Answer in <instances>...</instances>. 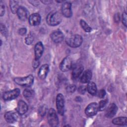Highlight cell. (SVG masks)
<instances>
[{"label": "cell", "instance_id": "cell-22", "mask_svg": "<svg viewBox=\"0 0 127 127\" xmlns=\"http://www.w3.org/2000/svg\"><path fill=\"white\" fill-rule=\"evenodd\" d=\"M23 94L24 97L28 100L32 98L34 96L35 92L34 91L31 89L26 88L23 91Z\"/></svg>", "mask_w": 127, "mask_h": 127}, {"label": "cell", "instance_id": "cell-25", "mask_svg": "<svg viewBox=\"0 0 127 127\" xmlns=\"http://www.w3.org/2000/svg\"><path fill=\"white\" fill-rule=\"evenodd\" d=\"M107 102H108V101L107 100H102L99 102V104H98L99 111H102L105 109V107L107 105Z\"/></svg>", "mask_w": 127, "mask_h": 127}, {"label": "cell", "instance_id": "cell-17", "mask_svg": "<svg viewBox=\"0 0 127 127\" xmlns=\"http://www.w3.org/2000/svg\"><path fill=\"white\" fill-rule=\"evenodd\" d=\"M92 71L89 69H87L84 71L80 78V81L83 83H88L92 78Z\"/></svg>", "mask_w": 127, "mask_h": 127}, {"label": "cell", "instance_id": "cell-34", "mask_svg": "<svg viewBox=\"0 0 127 127\" xmlns=\"http://www.w3.org/2000/svg\"><path fill=\"white\" fill-rule=\"evenodd\" d=\"M39 64V60H34V61L33 62V67H34V68H36L38 65Z\"/></svg>", "mask_w": 127, "mask_h": 127}, {"label": "cell", "instance_id": "cell-9", "mask_svg": "<svg viewBox=\"0 0 127 127\" xmlns=\"http://www.w3.org/2000/svg\"><path fill=\"white\" fill-rule=\"evenodd\" d=\"M72 66V62L70 58L65 57L64 58L60 64L59 67L60 69L64 72L69 70Z\"/></svg>", "mask_w": 127, "mask_h": 127}, {"label": "cell", "instance_id": "cell-15", "mask_svg": "<svg viewBox=\"0 0 127 127\" xmlns=\"http://www.w3.org/2000/svg\"><path fill=\"white\" fill-rule=\"evenodd\" d=\"M83 66L82 65H76L75 66L72 71L71 78L73 80H76L79 78L83 70Z\"/></svg>", "mask_w": 127, "mask_h": 127}, {"label": "cell", "instance_id": "cell-29", "mask_svg": "<svg viewBox=\"0 0 127 127\" xmlns=\"http://www.w3.org/2000/svg\"><path fill=\"white\" fill-rule=\"evenodd\" d=\"M0 31L1 33L4 36H7V30L6 29V27L4 25H3L2 23L0 24Z\"/></svg>", "mask_w": 127, "mask_h": 127}, {"label": "cell", "instance_id": "cell-31", "mask_svg": "<svg viewBox=\"0 0 127 127\" xmlns=\"http://www.w3.org/2000/svg\"><path fill=\"white\" fill-rule=\"evenodd\" d=\"M127 13L126 12H124L122 14V22L126 27H127Z\"/></svg>", "mask_w": 127, "mask_h": 127}, {"label": "cell", "instance_id": "cell-5", "mask_svg": "<svg viewBox=\"0 0 127 127\" xmlns=\"http://www.w3.org/2000/svg\"><path fill=\"white\" fill-rule=\"evenodd\" d=\"M56 106L58 113L63 116L64 113V98L61 93L58 94L57 96Z\"/></svg>", "mask_w": 127, "mask_h": 127}, {"label": "cell", "instance_id": "cell-23", "mask_svg": "<svg viewBox=\"0 0 127 127\" xmlns=\"http://www.w3.org/2000/svg\"><path fill=\"white\" fill-rule=\"evenodd\" d=\"M9 5L10 9L12 13H15L17 12V11L19 8L18 2L16 0H10Z\"/></svg>", "mask_w": 127, "mask_h": 127}, {"label": "cell", "instance_id": "cell-10", "mask_svg": "<svg viewBox=\"0 0 127 127\" xmlns=\"http://www.w3.org/2000/svg\"><path fill=\"white\" fill-rule=\"evenodd\" d=\"M118 107L117 105L115 103H111L107 108L105 115L108 118H111L116 115Z\"/></svg>", "mask_w": 127, "mask_h": 127}, {"label": "cell", "instance_id": "cell-18", "mask_svg": "<svg viewBox=\"0 0 127 127\" xmlns=\"http://www.w3.org/2000/svg\"><path fill=\"white\" fill-rule=\"evenodd\" d=\"M28 106L24 101L20 100L18 102L17 107V112L19 115H22L25 114L28 111Z\"/></svg>", "mask_w": 127, "mask_h": 127}, {"label": "cell", "instance_id": "cell-6", "mask_svg": "<svg viewBox=\"0 0 127 127\" xmlns=\"http://www.w3.org/2000/svg\"><path fill=\"white\" fill-rule=\"evenodd\" d=\"M20 93V90L18 88H15L4 92L2 95V98L5 101H10L17 98Z\"/></svg>", "mask_w": 127, "mask_h": 127}, {"label": "cell", "instance_id": "cell-33", "mask_svg": "<svg viewBox=\"0 0 127 127\" xmlns=\"http://www.w3.org/2000/svg\"><path fill=\"white\" fill-rule=\"evenodd\" d=\"M106 95V91L104 89H101L98 92V97L100 98H103Z\"/></svg>", "mask_w": 127, "mask_h": 127}, {"label": "cell", "instance_id": "cell-4", "mask_svg": "<svg viewBox=\"0 0 127 127\" xmlns=\"http://www.w3.org/2000/svg\"><path fill=\"white\" fill-rule=\"evenodd\" d=\"M48 121L51 127H57L59 124V119L56 111L51 108L48 113Z\"/></svg>", "mask_w": 127, "mask_h": 127}, {"label": "cell", "instance_id": "cell-13", "mask_svg": "<svg viewBox=\"0 0 127 127\" xmlns=\"http://www.w3.org/2000/svg\"><path fill=\"white\" fill-rule=\"evenodd\" d=\"M44 52V46L41 42H38L35 46V60H39L41 57Z\"/></svg>", "mask_w": 127, "mask_h": 127}, {"label": "cell", "instance_id": "cell-35", "mask_svg": "<svg viewBox=\"0 0 127 127\" xmlns=\"http://www.w3.org/2000/svg\"><path fill=\"white\" fill-rule=\"evenodd\" d=\"M117 20H118V21H119L120 20V16L119 15L115 16V21H116Z\"/></svg>", "mask_w": 127, "mask_h": 127}, {"label": "cell", "instance_id": "cell-2", "mask_svg": "<svg viewBox=\"0 0 127 127\" xmlns=\"http://www.w3.org/2000/svg\"><path fill=\"white\" fill-rule=\"evenodd\" d=\"M83 41L82 37L78 34H74L68 36L65 39L67 45L71 48H77L79 47Z\"/></svg>", "mask_w": 127, "mask_h": 127}, {"label": "cell", "instance_id": "cell-14", "mask_svg": "<svg viewBox=\"0 0 127 127\" xmlns=\"http://www.w3.org/2000/svg\"><path fill=\"white\" fill-rule=\"evenodd\" d=\"M41 17L39 13H35L30 15L29 17V23L32 26L38 25L41 22Z\"/></svg>", "mask_w": 127, "mask_h": 127}, {"label": "cell", "instance_id": "cell-12", "mask_svg": "<svg viewBox=\"0 0 127 127\" xmlns=\"http://www.w3.org/2000/svg\"><path fill=\"white\" fill-rule=\"evenodd\" d=\"M18 116L16 112L10 111L6 112L4 115V119L5 121L9 124L14 123L17 120Z\"/></svg>", "mask_w": 127, "mask_h": 127}, {"label": "cell", "instance_id": "cell-27", "mask_svg": "<svg viewBox=\"0 0 127 127\" xmlns=\"http://www.w3.org/2000/svg\"><path fill=\"white\" fill-rule=\"evenodd\" d=\"M76 90V86L74 84H69L66 87V90L68 93H73Z\"/></svg>", "mask_w": 127, "mask_h": 127}, {"label": "cell", "instance_id": "cell-19", "mask_svg": "<svg viewBox=\"0 0 127 127\" xmlns=\"http://www.w3.org/2000/svg\"><path fill=\"white\" fill-rule=\"evenodd\" d=\"M49 71V66L47 64L42 65L39 69L38 72V76L41 79H44L47 77V75Z\"/></svg>", "mask_w": 127, "mask_h": 127}, {"label": "cell", "instance_id": "cell-20", "mask_svg": "<svg viewBox=\"0 0 127 127\" xmlns=\"http://www.w3.org/2000/svg\"><path fill=\"white\" fill-rule=\"evenodd\" d=\"M86 90L90 94L92 95H95L97 92V88L96 84L92 81L89 82L86 87Z\"/></svg>", "mask_w": 127, "mask_h": 127}, {"label": "cell", "instance_id": "cell-16", "mask_svg": "<svg viewBox=\"0 0 127 127\" xmlns=\"http://www.w3.org/2000/svg\"><path fill=\"white\" fill-rule=\"evenodd\" d=\"M16 14L20 20L24 21L28 17V11L25 7L23 6H19L17 11Z\"/></svg>", "mask_w": 127, "mask_h": 127}, {"label": "cell", "instance_id": "cell-8", "mask_svg": "<svg viewBox=\"0 0 127 127\" xmlns=\"http://www.w3.org/2000/svg\"><path fill=\"white\" fill-rule=\"evenodd\" d=\"M62 13L65 17L69 18L72 16L71 3L69 2H64L61 8Z\"/></svg>", "mask_w": 127, "mask_h": 127}, {"label": "cell", "instance_id": "cell-30", "mask_svg": "<svg viewBox=\"0 0 127 127\" xmlns=\"http://www.w3.org/2000/svg\"><path fill=\"white\" fill-rule=\"evenodd\" d=\"M86 91V87L84 86H80L78 89V91L80 94H84Z\"/></svg>", "mask_w": 127, "mask_h": 127}, {"label": "cell", "instance_id": "cell-3", "mask_svg": "<svg viewBox=\"0 0 127 127\" xmlns=\"http://www.w3.org/2000/svg\"><path fill=\"white\" fill-rule=\"evenodd\" d=\"M14 81L19 85L30 87L33 83L34 77L32 75H29L24 77H16L14 79Z\"/></svg>", "mask_w": 127, "mask_h": 127}, {"label": "cell", "instance_id": "cell-1", "mask_svg": "<svg viewBox=\"0 0 127 127\" xmlns=\"http://www.w3.org/2000/svg\"><path fill=\"white\" fill-rule=\"evenodd\" d=\"M62 17L59 11H52L47 16L46 22L50 26H55L59 25L62 21Z\"/></svg>", "mask_w": 127, "mask_h": 127}, {"label": "cell", "instance_id": "cell-32", "mask_svg": "<svg viewBox=\"0 0 127 127\" xmlns=\"http://www.w3.org/2000/svg\"><path fill=\"white\" fill-rule=\"evenodd\" d=\"M18 34L21 36H23L24 35H25V34L26 33V32H27V30L24 27H22V28H20L19 30H18Z\"/></svg>", "mask_w": 127, "mask_h": 127}, {"label": "cell", "instance_id": "cell-11", "mask_svg": "<svg viewBox=\"0 0 127 127\" xmlns=\"http://www.w3.org/2000/svg\"><path fill=\"white\" fill-rule=\"evenodd\" d=\"M52 41L56 43H59L62 42L64 39V34L60 30H55L53 31L50 35Z\"/></svg>", "mask_w": 127, "mask_h": 127}, {"label": "cell", "instance_id": "cell-24", "mask_svg": "<svg viewBox=\"0 0 127 127\" xmlns=\"http://www.w3.org/2000/svg\"><path fill=\"white\" fill-rule=\"evenodd\" d=\"M80 24L82 28V29L86 32H90L92 30L91 28L89 26V25L83 19H81L80 21Z\"/></svg>", "mask_w": 127, "mask_h": 127}, {"label": "cell", "instance_id": "cell-7", "mask_svg": "<svg viewBox=\"0 0 127 127\" xmlns=\"http://www.w3.org/2000/svg\"><path fill=\"white\" fill-rule=\"evenodd\" d=\"M98 111V104L96 102H92L86 107L85 110V113L87 116L92 117L95 115Z\"/></svg>", "mask_w": 127, "mask_h": 127}, {"label": "cell", "instance_id": "cell-28", "mask_svg": "<svg viewBox=\"0 0 127 127\" xmlns=\"http://www.w3.org/2000/svg\"><path fill=\"white\" fill-rule=\"evenodd\" d=\"M5 11V8L4 5L2 1H0V16H2L4 14Z\"/></svg>", "mask_w": 127, "mask_h": 127}, {"label": "cell", "instance_id": "cell-26", "mask_svg": "<svg viewBox=\"0 0 127 127\" xmlns=\"http://www.w3.org/2000/svg\"><path fill=\"white\" fill-rule=\"evenodd\" d=\"M34 40L33 36L31 34H29L25 38V43L27 45H30L32 44Z\"/></svg>", "mask_w": 127, "mask_h": 127}, {"label": "cell", "instance_id": "cell-21", "mask_svg": "<svg viewBox=\"0 0 127 127\" xmlns=\"http://www.w3.org/2000/svg\"><path fill=\"white\" fill-rule=\"evenodd\" d=\"M127 118L124 117H120L114 119L112 120V123L118 126H126L127 124Z\"/></svg>", "mask_w": 127, "mask_h": 127}]
</instances>
